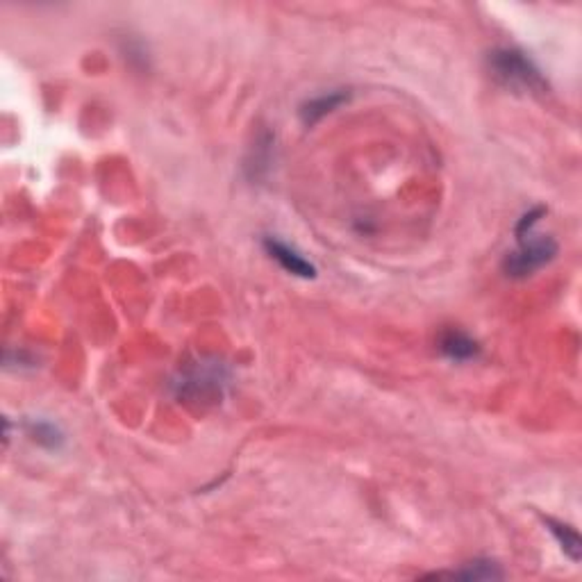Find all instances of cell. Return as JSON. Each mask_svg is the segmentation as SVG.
<instances>
[{"instance_id":"6da1fadb","label":"cell","mask_w":582,"mask_h":582,"mask_svg":"<svg viewBox=\"0 0 582 582\" xmlns=\"http://www.w3.org/2000/svg\"><path fill=\"white\" fill-rule=\"evenodd\" d=\"M489 70L498 85L514 94L544 96L550 89L540 66L519 48H496L489 52Z\"/></svg>"},{"instance_id":"7a4b0ae2","label":"cell","mask_w":582,"mask_h":582,"mask_svg":"<svg viewBox=\"0 0 582 582\" xmlns=\"http://www.w3.org/2000/svg\"><path fill=\"white\" fill-rule=\"evenodd\" d=\"M558 255V244L550 237H541V239H530V237H521L519 239V249L507 253L502 259V271L507 277H521L532 276L546 264H550Z\"/></svg>"},{"instance_id":"3957f363","label":"cell","mask_w":582,"mask_h":582,"mask_svg":"<svg viewBox=\"0 0 582 582\" xmlns=\"http://www.w3.org/2000/svg\"><path fill=\"white\" fill-rule=\"evenodd\" d=\"M264 250L268 253V258L276 259V262L280 264L286 273H291V276L305 277V280H310V277L316 276L314 264L307 262L296 249H291L289 244L276 239V237H267V239H264Z\"/></svg>"},{"instance_id":"277c9868","label":"cell","mask_w":582,"mask_h":582,"mask_svg":"<svg viewBox=\"0 0 582 582\" xmlns=\"http://www.w3.org/2000/svg\"><path fill=\"white\" fill-rule=\"evenodd\" d=\"M346 100H348L346 89H334V91H328V94L307 99L305 103L301 105V121L305 123V126H314V123H319L321 118H325L328 114H333L334 109L342 108Z\"/></svg>"},{"instance_id":"5b68a950","label":"cell","mask_w":582,"mask_h":582,"mask_svg":"<svg viewBox=\"0 0 582 582\" xmlns=\"http://www.w3.org/2000/svg\"><path fill=\"white\" fill-rule=\"evenodd\" d=\"M439 351L453 361H469L480 355L478 342L471 339L466 333H462V330H446L439 337Z\"/></svg>"},{"instance_id":"8992f818","label":"cell","mask_w":582,"mask_h":582,"mask_svg":"<svg viewBox=\"0 0 582 582\" xmlns=\"http://www.w3.org/2000/svg\"><path fill=\"white\" fill-rule=\"evenodd\" d=\"M546 528H549L550 535L558 540V544L562 546L564 553L573 559V562H580V553H582V544L580 537H577L576 528L568 526V523L555 521V519H544Z\"/></svg>"},{"instance_id":"52a82bcc","label":"cell","mask_w":582,"mask_h":582,"mask_svg":"<svg viewBox=\"0 0 582 582\" xmlns=\"http://www.w3.org/2000/svg\"><path fill=\"white\" fill-rule=\"evenodd\" d=\"M436 577L451 576V577H466V580H496V577H502V571L493 562H471L466 564L462 571L453 573H435Z\"/></svg>"},{"instance_id":"ba28073f","label":"cell","mask_w":582,"mask_h":582,"mask_svg":"<svg viewBox=\"0 0 582 582\" xmlns=\"http://www.w3.org/2000/svg\"><path fill=\"white\" fill-rule=\"evenodd\" d=\"M30 435L37 444L51 448V451H57L64 444V435L60 432V427L51 421H33L30 423Z\"/></svg>"}]
</instances>
